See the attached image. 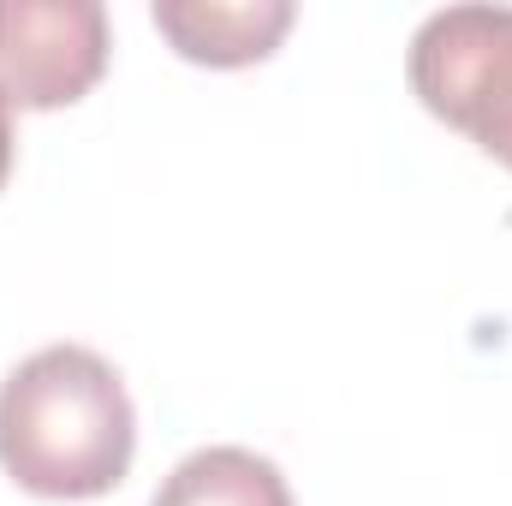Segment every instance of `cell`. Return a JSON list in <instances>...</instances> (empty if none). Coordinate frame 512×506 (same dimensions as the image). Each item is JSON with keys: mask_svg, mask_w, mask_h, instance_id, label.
Here are the masks:
<instances>
[{"mask_svg": "<svg viewBox=\"0 0 512 506\" xmlns=\"http://www.w3.org/2000/svg\"><path fill=\"white\" fill-rule=\"evenodd\" d=\"M149 18L173 42L179 60L233 72V66H256L280 48L298 6L292 0H155Z\"/></svg>", "mask_w": 512, "mask_h": 506, "instance_id": "4", "label": "cell"}, {"mask_svg": "<svg viewBox=\"0 0 512 506\" xmlns=\"http://www.w3.org/2000/svg\"><path fill=\"white\" fill-rule=\"evenodd\" d=\"M137 453V411L120 370L90 346H42L0 381V471L36 501H96Z\"/></svg>", "mask_w": 512, "mask_h": 506, "instance_id": "1", "label": "cell"}, {"mask_svg": "<svg viewBox=\"0 0 512 506\" xmlns=\"http://www.w3.org/2000/svg\"><path fill=\"white\" fill-rule=\"evenodd\" d=\"M12 149H18V137H12V108H6V96H0V191H6V179H12Z\"/></svg>", "mask_w": 512, "mask_h": 506, "instance_id": "6", "label": "cell"}, {"mask_svg": "<svg viewBox=\"0 0 512 506\" xmlns=\"http://www.w3.org/2000/svg\"><path fill=\"white\" fill-rule=\"evenodd\" d=\"M411 96L512 167V6H441L405 48Z\"/></svg>", "mask_w": 512, "mask_h": 506, "instance_id": "2", "label": "cell"}, {"mask_svg": "<svg viewBox=\"0 0 512 506\" xmlns=\"http://www.w3.org/2000/svg\"><path fill=\"white\" fill-rule=\"evenodd\" d=\"M149 506H292V489L256 447H197L161 477Z\"/></svg>", "mask_w": 512, "mask_h": 506, "instance_id": "5", "label": "cell"}, {"mask_svg": "<svg viewBox=\"0 0 512 506\" xmlns=\"http://www.w3.org/2000/svg\"><path fill=\"white\" fill-rule=\"evenodd\" d=\"M102 0H0V96L6 108L54 114L84 102L108 72Z\"/></svg>", "mask_w": 512, "mask_h": 506, "instance_id": "3", "label": "cell"}]
</instances>
